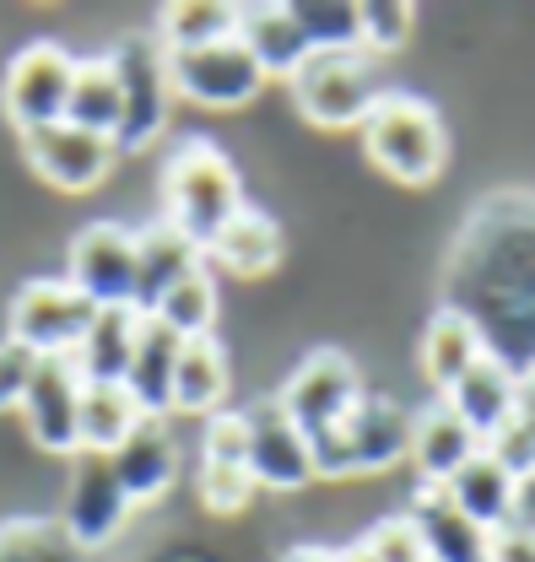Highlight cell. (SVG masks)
<instances>
[{"instance_id": "cell-3", "label": "cell", "mask_w": 535, "mask_h": 562, "mask_svg": "<svg viewBox=\"0 0 535 562\" xmlns=\"http://www.w3.org/2000/svg\"><path fill=\"white\" fill-rule=\"evenodd\" d=\"M363 146H368V162L401 184H433L449 162V136H444L438 109L411 92L379 98V109L363 120Z\"/></svg>"}, {"instance_id": "cell-11", "label": "cell", "mask_w": 535, "mask_h": 562, "mask_svg": "<svg viewBox=\"0 0 535 562\" xmlns=\"http://www.w3.org/2000/svg\"><path fill=\"white\" fill-rule=\"evenodd\" d=\"M131 492L120 487L109 454H76L70 460V487H66V536L81 552H103L125 525H131Z\"/></svg>"}, {"instance_id": "cell-15", "label": "cell", "mask_w": 535, "mask_h": 562, "mask_svg": "<svg viewBox=\"0 0 535 562\" xmlns=\"http://www.w3.org/2000/svg\"><path fill=\"white\" fill-rule=\"evenodd\" d=\"M76 417H81V373L70 357H44L27 395H22V422L33 432L38 449L49 454H81V438H76Z\"/></svg>"}, {"instance_id": "cell-13", "label": "cell", "mask_w": 535, "mask_h": 562, "mask_svg": "<svg viewBox=\"0 0 535 562\" xmlns=\"http://www.w3.org/2000/svg\"><path fill=\"white\" fill-rule=\"evenodd\" d=\"M22 151H27V162H33V173H38L44 184L70 190V195L98 190V184L109 179L114 157H120V146L109 136H92V131H81V125H70V120L44 125V131H27V136H22Z\"/></svg>"}, {"instance_id": "cell-18", "label": "cell", "mask_w": 535, "mask_h": 562, "mask_svg": "<svg viewBox=\"0 0 535 562\" xmlns=\"http://www.w3.org/2000/svg\"><path fill=\"white\" fill-rule=\"evenodd\" d=\"M196 271H201V249L174 222H152L146 233H135V314H152Z\"/></svg>"}, {"instance_id": "cell-30", "label": "cell", "mask_w": 535, "mask_h": 562, "mask_svg": "<svg viewBox=\"0 0 535 562\" xmlns=\"http://www.w3.org/2000/svg\"><path fill=\"white\" fill-rule=\"evenodd\" d=\"M238 33V5H222V0H185V5H168L163 22H157V44L174 55V49H201V44H222Z\"/></svg>"}, {"instance_id": "cell-34", "label": "cell", "mask_w": 535, "mask_h": 562, "mask_svg": "<svg viewBox=\"0 0 535 562\" xmlns=\"http://www.w3.org/2000/svg\"><path fill=\"white\" fill-rule=\"evenodd\" d=\"M514 476L525 471V465H535V368H525L520 373V395H514V417H509V427L487 443Z\"/></svg>"}, {"instance_id": "cell-23", "label": "cell", "mask_w": 535, "mask_h": 562, "mask_svg": "<svg viewBox=\"0 0 535 562\" xmlns=\"http://www.w3.org/2000/svg\"><path fill=\"white\" fill-rule=\"evenodd\" d=\"M238 38L266 76H287V81L314 55L303 27L292 22V5H238Z\"/></svg>"}, {"instance_id": "cell-10", "label": "cell", "mask_w": 535, "mask_h": 562, "mask_svg": "<svg viewBox=\"0 0 535 562\" xmlns=\"http://www.w3.org/2000/svg\"><path fill=\"white\" fill-rule=\"evenodd\" d=\"M168 76H174V98H190L201 109H244L266 87V70L255 66L238 33L222 44H201V49H174Z\"/></svg>"}, {"instance_id": "cell-2", "label": "cell", "mask_w": 535, "mask_h": 562, "mask_svg": "<svg viewBox=\"0 0 535 562\" xmlns=\"http://www.w3.org/2000/svg\"><path fill=\"white\" fill-rule=\"evenodd\" d=\"M163 206L196 249H211V238L244 211V184H238V168L211 146V140H185L168 168H163Z\"/></svg>"}, {"instance_id": "cell-12", "label": "cell", "mask_w": 535, "mask_h": 562, "mask_svg": "<svg viewBox=\"0 0 535 562\" xmlns=\"http://www.w3.org/2000/svg\"><path fill=\"white\" fill-rule=\"evenodd\" d=\"M66 281L92 308H135V233L120 222H92L76 233Z\"/></svg>"}, {"instance_id": "cell-38", "label": "cell", "mask_w": 535, "mask_h": 562, "mask_svg": "<svg viewBox=\"0 0 535 562\" xmlns=\"http://www.w3.org/2000/svg\"><path fill=\"white\" fill-rule=\"evenodd\" d=\"M368 547H374V558L379 562H422V541H416V525L395 514V519H379L368 536H363Z\"/></svg>"}, {"instance_id": "cell-5", "label": "cell", "mask_w": 535, "mask_h": 562, "mask_svg": "<svg viewBox=\"0 0 535 562\" xmlns=\"http://www.w3.org/2000/svg\"><path fill=\"white\" fill-rule=\"evenodd\" d=\"M411 412L390 395H363L357 412L341 422L335 432L314 438V471L331 476V482H346V476H379L390 465H401L411 454Z\"/></svg>"}, {"instance_id": "cell-37", "label": "cell", "mask_w": 535, "mask_h": 562, "mask_svg": "<svg viewBox=\"0 0 535 562\" xmlns=\"http://www.w3.org/2000/svg\"><path fill=\"white\" fill-rule=\"evenodd\" d=\"M38 351H27L22 341H0V412H22V395H27V384H33V373H38Z\"/></svg>"}, {"instance_id": "cell-19", "label": "cell", "mask_w": 535, "mask_h": 562, "mask_svg": "<svg viewBox=\"0 0 535 562\" xmlns=\"http://www.w3.org/2000/svg\"><path fill=\"white\" fill-rule=\"evenodd\" d=\"M514 395H520V373H509L498 357H481L466 379L449 395H438V401L466 422L481 443H492L509 427V417H514Z\"/></svg>"}, {"instance_id": "cell-42", "label": "cell", "mask_w": 535, "mask_h": 562, "mask_svg": "<svg viewBox=\"0 0 535 562\" xmlns=\"http://www.w3.org/2000/svg\"><path fill=\"white\" fill-rule=\"evenodd\" d=\"M287 562H341V558H335V552H325V547H298Z\"/></svg>"}, {"instance_id": "cell-35", "label": "cell", "mask_w": 535, "mask_h": 562, "mask_svg": "<svg viewBox=\"0 0 535 562\" xmlns=\"http://www.w3.org/2000/svg\"><path fill=\"white\" fill-rule=\"evenodd\" d=\"M255 476H249V460H201V503L211 514L233 519L255 503Z\"/></svg>"}, {"instance_id": "cell-31", "label": "cell", "mask_w": 535, "mask_h": 562, "mask_svg": "<svg viewBox=\"0 0 535 562\" xmlns=\"http://www.w3.org/2000/svg\"><path fill=\"white\" fill-rule=\"evenodd\" d=\"M0 562H87V552L70 541L60 519H5Z\"/></svg>"}, {"instance_id": "cell-32", "label": "cell", "mask_w": 535, "mask_h": 562, "mask_svg": "<svg viewBox=\"0 0 535 562\" xmlns=\"http://www.w3.org/2000/svg\"><path fill=\"white\" fill-rule=\"evenodd\" d=\"M152 319H163L179 341H201L211 336V325H216V281L205 277V266L196 277H185L157 308H152Z\"/></svg>"}, {"instance_id": "cell-9", "label": "cell", "mask_w": 535, "mask_h": 562, "mask_svg": "<svg viewBox=\"0 0 535 562\" xmlns=\"http://www.w3.org/2000/svg\"><path fill=\"white\" fill-rule=\"evenodd\" d=\"M357 401H363V379H357L352 357H341V351L303 357V362L292 368V379L281 384V395H276V406L298 422V432H303L309 443L335 432L341 422L357 412Z\"/></svg>"}, {"instance_id": "cell-6", "label": "cell", "mask_w": 535, "mask_h": 562, "mask_svg": "<svg viewBox=\"0 0 535 562\" xmlns=\"http://www.w3.org/2000/svg\"><path fill=\"white\" fill-rule=\"evenodd\" d=\"M109 60L120 70V92H125V120H120V151H141L163 136L168 109H174V76H168V49L146 33H131L120 49H109Z\"/></svg>"}, {"instance_id": "cell-24", "label": "cell", "mask_w": 535, "mask_h": 562, "mask_svg": "<svg viewBox=\"0 0 535 562\" xmlns=\"http://www.w3.org/2000/svg\"><path fill=\"white\" fill-rule=\"evenodd\" d=\"M135 336H141V314L135 308H98V319L87 325L81 347L70 351L81 384H125Z\"/></svg>"}, {"instance_id": "cell-27", "label": "cell", "mask_w": 535, "mask_h": 562, "mask_svg": "<svg viewBox=\"0 0 535 562\" xmlns=\"http://www.w3.org/2000/svg\"><path fill=\"white\" fill-rule=\"evenodd\" d=\"M222 271H233V277H266L270 266L281 260V227L270 222L266 211L244 206L216 238H211V249H205Z\"/></svg>"}, {"instance_id": "cell-22", "label": "cell", "mask_w": 535, "mask_h": 562, "mask_svg": "<svg viewBox=\"0 0 535 562\" xmlns=\"http://www.w3.org/2000/svg\"><path fill=\"white\" fill-rule=\"evenodd\" d=\"M476 449H487V443H481L444 401L427 406L422 417L411 422V460H416V471H422V487H444Z\"/></svg>"}, {"instance_id": "cell-16", "label": "cell", "mask_w": 535, "mask_h": 562, "mask_svg": "<svg viewBox=\"0 0 535 562\" xmlns=\"http://www.w3.org/2000/svg\"><path fill=\"white\" fill-rule=\"evenodd\" d=\"M405 519L416 525L422 562H492V530L466 519L444 487H416Z\"/></svg>"}, {"instance_id": "cell-17", "label": "cell", "mask_w": 535, "mask_h": 562, "mask_svg": "<svg viewBox=\"0 0 535 562\" xmlns=\"http://www.w3.org/2000/svg\"><path fill=\"white\" fill-rule=\"evenodd\" d=\"M120 487L131 492V503H157L163 492L179 482V443H174V427L168 417H146L131 438L109 454Z\"/></svg>"}, {"instance_id": "cell-39", "label": "cell", "mask_w": 535, "mask_h": 562, "mask_svg": "<svg viewBox=\"0 0 535 562\" xmlns=\"http://www.w3.org/2000/svg\"><path fill=\"white\" fill-rule=\"evenodd\" d=\"M492 562H535V530H520V525L492 530Z\"/></svg>"}, {"instance_id": "cell-4", "label": "cell", "mask_w": 535, "mask_h": 562, "mask_svg": "<svg viewBox=\"0 0 535 562\" xmlns=\"http://www.w3.org/2000/svg\"><path fill=\"white\" fill-rule=\"evenodd\" d=\"M287 87H292L298 114L309 125H320V131H363V120L384 98V81H379V66H374L368 49L309 55Z\"/></svg>"}, {"instance_id": "cell-41", "label": "cell", "mask_w": 535, "mask_h": 562, "mask_svg": "<svg viewBox=\"0 0 535 562\" xmlns=\"http://www.w3.org/2000/svg\"><path fill=\"white\" fill-rule=\"evenodd\" d=\"M335 558H341V562H379V558H374V547H368V541H352V547H341Z\"/></svg>"}, {"instance_id": "cell-25", "label": "cell", "mask_w": 535, "mask_h": 562, "mask_svg": "<svg viewBox=\"0 0 535 562\" xmlns=\"http://www.w3.org/2000/svg\"><path fill=\"white\" fill-rule=\"evenodd\" d=\"M66 120L92 131V136H120V120H125V92H120V70L109 55H92V60H76V81H70V103Z\"/></svg>"}, {"instance_id": "cell-33", "label": "cell", "mask_w": 535, "mask_h": 562, "mask_svg": "<svg viewBox=\"0 0 535 562\" xmlns=\"http://www.w3.org/2000/svg\"><path fill=\"white\" fill-rule=\"evenodd\" d=\"M292 22L303 27V38H309L314 55L363 49V22H357V5H346V0H298L292 5Z\"/></svg>"}, {"instance_id": "cell-29", "label": "cell", "mask_w": 535, "mask_h": 562, "mask_svg": "<svg viewBox=\"0 0 535 562\" xmlns=\"http://www.w3.org/2000/svg\"><path fill=\"white\" fill-rule=\"evenodd\" d=\"M222 401H227V357H222V347L211 336L185 341L179 373H174V412H185V417H216Z\"/></svg>"}, {"instance_id": "cell-36", "label": "cell", "mask_w": 535, "mask_h": 562, "mask_svg": "<svg viewBox=\"0 0 535 562\" xmlns=\"http://www.w3.org/2000/svg\"><path fill=\"white\" fill-rule=\"evenodd\" d=\"M357 22H363V49H368L374 60L405 49V38H411V27H416L411 5H401V0H363V5H357Z\"/></svg>"}, {"instance_id": "cell-20", "label": "cell", "mask_w": 535, "mask_h": 562, "mask_svg": "<svg viewBox=\"0 0 535 562\" xmlns=\"http://www.w3.org/2000/svg\"><path fill=\"white\" fill-rule=\"evenodd\" d=\"M179 351H185V341H179L163 319L141 314V336H135L125 390L135 395V406H141L146 417H168V412H174V373H179Z\"/></svg>"}, {"instance_id": "cell-40", "label": "cell", "mask_w": 535, "mask_h": 562, "mask_svg": "<svg viewBox=\"0 0 535 562\" xmlns=\"http://www.w3.org/2000/svg\"><path fill=\"white\" fill-rule=\"evenodd\" d=\"M509 525L535 530V465H525V471L514 476V514H509Z\"/></svg>"}, {"instance_id": "cell-8", "label": "cell", "mask_w": 535, "mask_h": 562, "mask_svg": "<svg viewBox=\"0 0 535 562\" xmlns=\"http://www.w3.org/2000/svg\"><path fill=\"white\" fill-rule=\"evenodd\" d=\"M92 319H98V308L66 277L27 281L11 297V314H5L11 341H22V347L38 351V357H70V351L81 347V336H87Z\"/></svg>"}, {"instance_id": "cell-26", "label": "cell", "mask_w": 535, "mask_h": 562, "mask_svg": "<svg viewBox=\"0 0 535 562\" xmlns=\"http://www.w3.org/2000/svg\"><path fill=\"white\" fill-rule=\"evenodd\" d=\"M141 422H146V412L135 406L125 384H81V417H76L81 454H114Z\"/></svg>"}, {"instance_id": "cell-21", "label": "cell", "mask_w": 535, "mask_h": 562, "mask_svg": "<svg viewBox=\"0 0 535 562\" xmlns=\"http://www.w3.org/2000/svg\"><path fill=\"white\" fill-rule=\"evenodd\" d=\"M449 492V503L476 519L481 530H503L509 525V514H514V471L492 454V449H476L466 465L444 482Z\"/></svg>"}, {"instance_id": "cell-1", "label": "cell", "mask_w": 535, "mask_h": 562, "mask_svg": "<svg viewBox=\"0 0 535 562\" xmlns=\"http://www.w3.org/2000/svg\"><path fill=\"white\" fill-rule=\"evenodd\" d=\"M444 308L509 373L535 368V195H487L470 211L449 249Z\"/></svg>"}, {"instance_id": "cell-14", "label": "cell", "mask_w": 535, "mask_h": 562, "mask_svg": "<svg viewBox=\"0 0 535 562\" xmlns=\"http://www.w3.org/2000/svg\"><path fill=\"white\" fill-rule=\"evenodd\" d=\"M244 427H249V476H255V487L298 492L320 476L309 438L298 432V422L276 406V395L260 401V406H249V412H244Z\"/></svg>"}, {"instance_id": "cell-28", "label": "cell", "mask_w": 535, "mask_h": 562, "mask_svg": "<svg viewBox=\"0 0 535 562\" xmlns=\"http://www.w3.org/2000/svg\"><path fill=\"white\" fill-rule=\"evenodd\" d=\"M481 357H487V351H481V336L470 330L460 314L438 308V314L427 319V330H422V373H427V384H433L438 395H449Z\"/></svg>"}, {"instance_id": "cell-7", "label": "cell", "mask_w": 535, "mask_h": 562, "mask_svg": "<svg viewBox=\"0 0 535 562\" xmlns=\"http://www.w3.org/2000/svg\"><path fill=\"white\" fill-rule=\"evenodd\" d=\"M70 81H76V55H66L60 44H27L11 55V66L0 76V103L5 120L27 136L44 125H60L70 103Z\"/></svg>"}]
</instances>
